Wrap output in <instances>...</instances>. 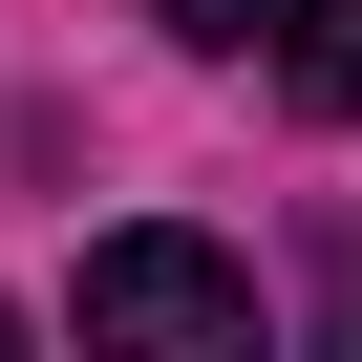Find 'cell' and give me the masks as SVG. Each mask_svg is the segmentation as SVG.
Wrapping results in <instances>:
<instances>
[{
	"label": "cell",
	"instance_id": "obj_1",
	"mask_svg": "<svg viewBox=\"0 0 362 362\" xmlns=\"http://www.w3.org/2000/svg\"><path fill=\"white\" fill-rule=\"evenodd\" d=\"M86 341H128V362H256V256H214V235H107L86 256Z\"/></svg>",
	"mask_w": 362,
	"mask_h": 362
},
{
	"label": "cell",
	"instance_id": "obj_2",
	"mask_svg": "<svg viewBox=\"0 0 362 362\" xmlns=\"http://www.w3.org/2000/svg\"><path fill=\"white\" fill-rule=\"evenodd\" d=\"M256 43H277V86H298L320 128H362V0H277Z\"/></svg>",
	"mask_w": 362,
	"mask_h": 362
},
{
	"label": "cell",
	"instance_id": "obj_3",
	"mask_svg": "<svg viewBox=\"0 0 362 362\" xmlns=\"http://www.w3.org/2000/svg\"><path fill=\"white\" fill-rule=\"evenodd\" d=\"M149 22H170V43H256V0H149Z\"/></svg>",
	"mask_w": 362,
	"mask_h": 362
},
{
	"label": "cell",
	"instance_id": "obj_4",
	"mask_svg": "<svg viewBox=\"0 0 362 362\" xmlns=\"http://www.w3.org/2000/svg\"><path fill=\"white\" fill-rule=\"evenodd\" d=\"M0 341H22V298H0Z\"/></svg>",
	"mask_w": 362,
	"mask_h": 362
},
{
	"label": "cell",
	"instance_id": "obj_5",
	"mask_svg": "<svg viewBox=\"0 0 362 362\" xmlns=\"http://www.w3.org/2000/svg\"><path fill=\"white\" fill-rule=\"evenodd\" d=\"M341 320H362V277H341Z\"/></svg>",
	"mask_w": 362,
	"mask_h": 362
}]
</instances>
